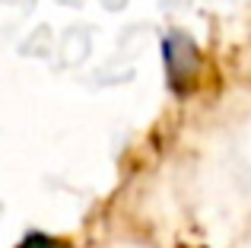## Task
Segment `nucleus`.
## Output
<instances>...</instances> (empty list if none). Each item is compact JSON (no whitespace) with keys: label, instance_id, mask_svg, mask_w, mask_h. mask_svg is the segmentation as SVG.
Segmentation results:
<instances>
[{"label":"nucleus","instance_id":"obj_2","mask_svg":"<svg viewBox=\"0 0 251 248\" xmlns=\"http://www.w3.org/2000/svg\"><path fill=\"white\" fill-rule=\"evenodd\" d=\"M19 248H54V239L42 236V232H32V236H25L19 242Z\"/></svg>","mask_w":251,"mask_h":248},{"label":"nucleus","instance_id":"obj_1","mask_svg":"<svg viewBox=\"0 0 251 248\" xmlns=\"http://www.w3.org/2000/svg\"><path fill=\"white\" fill-rule=\"evenodd\" d=\"M162 51H166L169 86L175 89L178 96L191 93V86H194V80H197V70H201V51H197V45L191 42L184 32H172V35H166Z\"/></svg>","mask_w":251,"mask_h":248}]
</instances>
